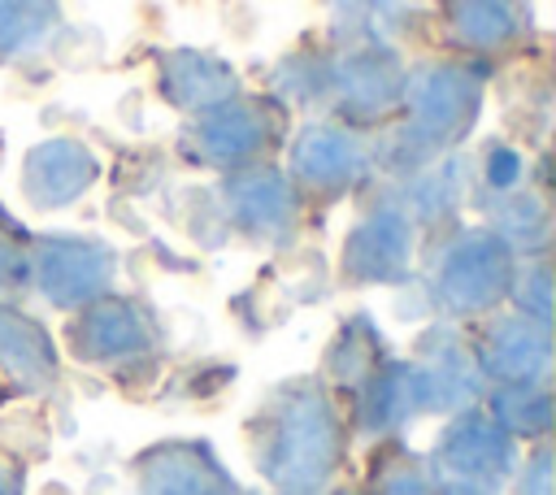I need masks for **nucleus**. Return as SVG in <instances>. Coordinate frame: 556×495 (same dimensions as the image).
Returning <instances> with one entry per match:
<instances>
[{
  "label": "nucleus",
  "mask_w": 556,
  "mask_h": 495,
  "mask_svg": "<svg viewBox=\"0 0 556 495\" xmlns=\"http://www.w3.org/2000/svg\"><path fill=\"white\" fill-rule=\"evenodd\" d=\"M456 26L473 43H495L513 30V0H460Z\"/></svg>",
  "instance_id": "obj_1"
},
{
  "label": "nucleus",
  "mask_w": 556,
  "mask_h": 495,
  "mask_svg": "<svg viewBox=\"0 0 556 495\" xmlns=\"http://www.w3.org/2000/svg\"><path fill=\"white\" fill-rule=\"evenodd\" d=\"M39 9H48V0H0V48L26 43L39 30Z\"/></svg>",
  "instance_id": "obj_2"
}]
</instances>
